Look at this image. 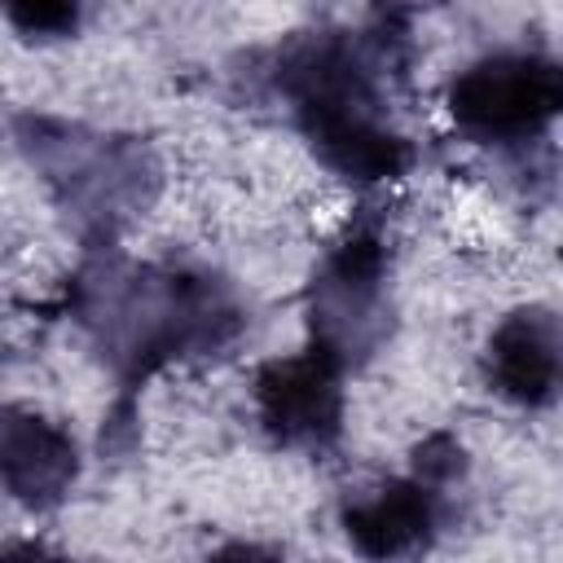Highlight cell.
Returning a JSON list of instances; mask_svg holds the SVG:
<instances>
[{"label": "cell", "instance_id": "1", "mask_svg": "<svg viewBox=\"0 0 563 563\" xmlns=\"http://www.w3.org/2000/svg\"><path fill=\"white\" fill-rule=\"evenodd\" d=\"M88 290V321L114 369L136 383L167 361L211 356L242 334V303L202 268H106Z\"/></svg>", "mask_w": 563, "mask_h": 563}, {"label": "cell", "instance_id": "12", "mask_svg": "<svg viewBox=\"0 0 563 563\" xmlns=\"http://www.w3.org/2000/svg\"><path fill=\"white\" fill-rule=\"evenodd\" d=\"M0 563H66V559H57L53 550H44L35 541H18V545L0 550Z\"/></svg>", "mask_w": 563, "mask_h": 563}, {"label": "cell", "instance_id": "3", "mask_svg": "<svg viewBox=\"0 0 563 563\" xmlns=\"http://www.w3.org/2000/svg\"><path fill=\"white\" fill-rule=\"evenodd\" d=\"M22 145L31 163L57 185L62 202L75 207L79 216L106 224L119 216V207L141 202L154 180L150 154L136 141L119 136H92L70 123H48V119H26L22 123Z\"/></svg>", "mask_w": 563, "mask_h": 563}, {"label": "cell", "instance_id": "9", "mask_svg": "<svg viewBox=\"0 0 563 563\" xmlns=\"http://www.w3.org/2000/svg\"><path fill=\"white\" fill-rule=\"evenodd\" d=\"M466 471V453H462V444L449 435V431H435V435H427L418 449H413V479H422L427 488H444V484H453L457 475Z\"/></svg>", "mask_w": 563, "mask_h": 563}, {"label": "cell", "instance_id": "2", "mask_svg": "<svg viewBox=\"0 0 563 563\" xmlns=\"http://www.w3.org/2000/svg\"><path fill=\"white\" fill-rule=\"evenodd\" d=\"M312 347L339 369L361 365L391 330L387 246L374 229H352L317 268L308 290Z\"/></svg>", "mask_w": 563, "mask_h": 563}, {"label": "cell", "instance_id": "10", "mask_svg": "<svg viewBox=\"0 0 563 563\" xmlns=\"http://www.w3.org/2000/svg\"><path fill=\"white\" fill-rule=\"evenodd\" d=\"M9 22H13L22 35H40V40H48V35H66V31H75L79 9H75V4H13V9H9Z\"/></svg>", "mask_w": 563, "mask_h": 563}, {"label": "cell", "instance_id": "4", "mask_svg": "<svg viewBox=\"0 0 563 563\" xmlns=\"http://www.w3.org/2000/svg\"><path fill=\"white\" fill-rule=\"evenodd\" d=\"M563 106V75L541 53H493L449 84V114L475 141H532Z\"/></svg>", "mask_w": 563, "mask_h": 563}, {"label": "cell", "instance_id": "8", "mask_svg": "<svg viewBox=\"0 0 563 563\" xmlns=\"http://www.w3.org/2000/svg\"><path fill=\"white\" fill-rule=\"evenodd\" d=\"M484 374L497 396L541 409L559 391V321L550 308H515L493 334L484 352Z\"/></svg>", "mask_w": 563, "mask_h": 563}, {"label": "cell", "instance_id": "6", "mask_svg": "<svg viewBox=\"0 0 563 563\" xmlns=\"http://www.w3.org/2000/svg\"><path fill=\"white\" fill-rule=\"evenodd\" d=\"M79 479V449L66 427L31 409H0V484L26 510H53Z\"/></svg>", "mask_w": 563, "mask_h": 563}, {"label": "cell", "instance_id": "7", "mask_svg": "<svg viewBox=\"0 0 563 563\" xmlns=\"http://www.w3.org/2000/svg\"><path fill=\"white\" fill-rule=\"evenodd\" d=\"M440 528V493L422 479H387L343 506V532L369 563H396L431 545Z\"/></svg>", "mask_w": 563, "mask_h": 563}, {"label": "cell", "instance_id": "11", "mask_svg": "<svg viewBox=\"0 0 563 563\" xmlns=\"http://www.w3.org/2000/svg\"><path fill=\"white\" fill-rule=\"evenodd\" d=\"M207 563H282V554L268 550V545H260V541H229Z\"/></svg>", "mask_w": 563, "mask_h": 563}, {"label": "cell", "instance_id": "5", "mask_svg": "<svg viewBox=\"0 0 563 563\" xmlns=\"http://www.w3.org/2000/svg\"><path fill=\"white\" fill-rule=\"evenodd\" d=\"M343 369L317 347L268 361L255 374V409L264 431L286 449H325L343 431Z\"/></svg>", "mask_w": 563, "mask_h": 563}]
</instances>
